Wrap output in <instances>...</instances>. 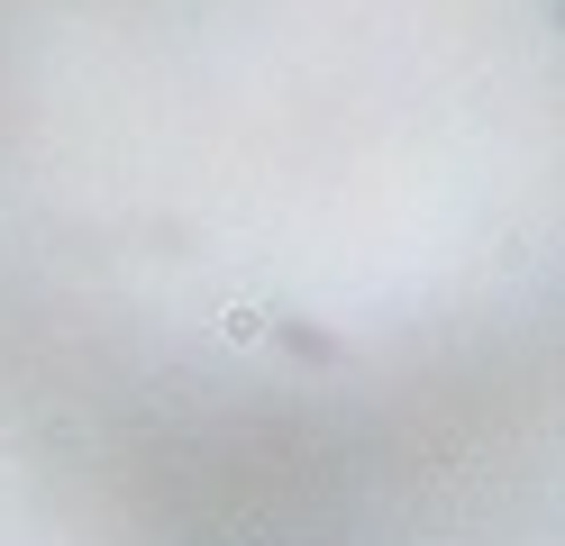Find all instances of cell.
I'll return each instance as SVG.
<instances>
[{"instance_id": "6da1fadb", "label": "cell", "mask_w": 565, "mask_h": 546, "mask_svg": "<svg viewBox=\"0 0 565 546\" xmlns=\"http://www.w3.org/2000/svg\"><path fill=\"white\" fill-rule=\"evenodd\" d=\"M220 328H228L237 346H256V338H265V310H246V301H237V310H220Z\"/></svg>"}]
</instances>
